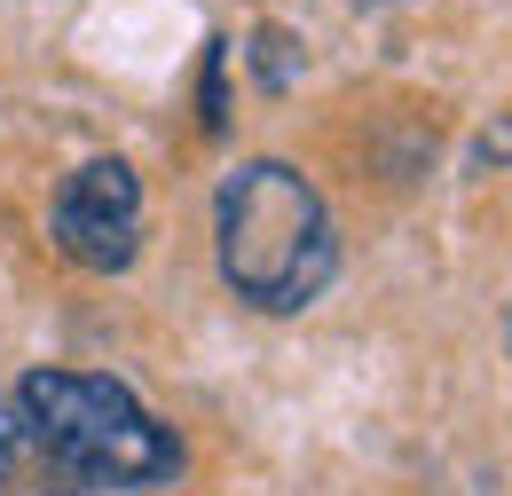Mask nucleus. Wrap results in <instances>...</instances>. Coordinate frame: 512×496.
<instances>
[{
    "mask_svg": "<svg viewBox=\"0 0 512 496\" xmlns=\"http://www.w3.org/2000/svg\"><path fill=\"white\" fill-rule=\"evenodd\" d=\"M213 252L237 300H253L260 315H300L339 268V229L300 166L253 158L213 197Z\"/></svg>",
    "mask_w": 512,
    "mask_h": 496,
    "instance_id": "1",
    "label": "nucleus"
},
{
    "mask_svg": "<svg viewBox=\"0 0 512 496\" xmlns=\"http://www.w3.org/2000/svg\"><path fill=\"white\" fill-rule=\"evenodd\" d=\"M16 410L32 418V434L64 457L87 489H158L182 473V441L174 426H158L134 386L103 371H32L16 386Z\"/></svg>",
    "mask_w": 512,
    "mask_h": 496,
    "instance_id": "2",
    "label": "nucleus"
},
{
    "mask_svg": "<svg viewBox=\"0 0 512 496\" xmlns=\"http://www.w3.org/2000/svg\"><path fill=\"white\" fill-rule=\"evenodd\" d=\"M48 237L71 268L87 276H119L142 252V182H134L127 158H87L64 189H56V213H48Z\"/></svg>",
    "mask_w": 512,
    "mask_h": 496,
    "instance_id": "3",
    "label": "nucleus"
},
{
    "mask_svg": "<svg viewBox=\"0 0 512 496\" xmlns=\"http://www.w3.org/2000/svg\"><path fill=\"white\" fill-rule=\"evenodd\" d=\"M0 496H95L48 441L32 434L16 394H0Z\"/></svg>",
    "mask_w": 512,
    "mask_h": 496,
    "instance_id": "4",
    "label": "nucleus"
},
{
    "mask_svg": "<svg viewBox=\"0 0 512 496\" xmlns=\"http://www.w3.org/2000/svg\"><path fill=\"white\" fill-rule=\"evenodd\" d=\"M253 71H260V87H268V95H284V87H292L300 48H292V32H284V24H260V32H253Z\"/></svg>",
    "mask_w": 512,
    "mask_h": 496,
    "instance_id": "5",
    "label": "nucleus"
},
{
    "mask_svg": "<svg viewBox=\"0 0 512 496\" xmlns=\"http://www.w3.org/2000/svg\"><path fill=\"white\" fill-rule=\"evenodd\" d=\"M221 63H229V48H221V40H205V134H221V126H229V87H221Z\"/></svg>",
    "mask_w": 512,
    "mask_h": 496,
    "instance_id": "6",
    "label": "nucleus"
},
{
    "mask_svg": "<svg viewBox=\"0 0 512 496\" xmlns=\"http://www.w3.org/2000/svg\"><path fill=\"white\" fill-rule=\"evenodd\" d=\"M481 158H512V126H505V134H489V142H481Z\"/></svg>",
    "mask_w": 512,
    "mask_h": 496,
    "instance_id": "7",
    "label": "nucleus"
}]
</instances>
